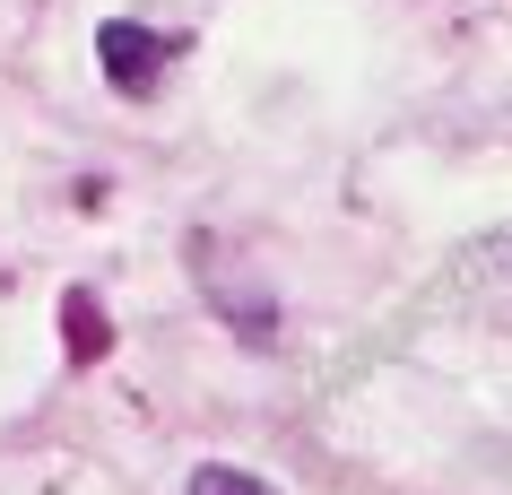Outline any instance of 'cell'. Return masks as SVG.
I'll return each instance as SVG.
<instances>
[{
	"label": "cell",
	"mask_w": 512,
	"mask_h": 495,
	"mask_svg": "<svg viewBox=\"0 0 512 495\" xmlns=\"http://www.w3.org/2000/svg\"><path fill=\"white\" fill-rule=\"evenodd\" d=\"M183 53V35H157V27H131V18H105L96 27V61H105V87L113 96H157L165 61Z\"/></svg>",
	"instance_id": "cell-1"
},
{
	"label": "cell",
	"mask_w": 512,
	"mask_h": 495,
	"mask_svg": "<svg viewBox=\"0 0 512 495\" xmlns=\"http://www.w3.org/2000/svg\"><path fill=\"white\" fill-rule=\"evenodd\" d=\"M61 348H70V365H105L113 313L96 304V287H70V296H61Z\"/></svg>",
	"instance_id": "cell-2"
},
{
	"label": "cell",
	"mask_w": 512,
	"mask_h": 495,
	"mask_svg": "<svg viewBox=\"0 0 512 495\" xmlns=\"http://www.w3.org/2000/svg\"><path fill=\"white\" fill-rule=\"evenodd\" d=\"M191 495H278V487H270V478H252V469L200 461V469H191Z\"/></svg>",
	"instance_id": "cell-3"
}]
</instances>
